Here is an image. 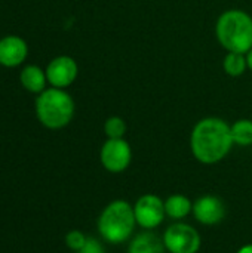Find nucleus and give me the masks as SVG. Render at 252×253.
I'll list each match as a JSON object with an SVG mask.
<instances>
[{"instance_id": "9b49d317", "label": "nucleus", "mask_w": 252, "mask_h": 253, "mask_svg": "<svg viewBox=\"0 0 252 253\" xmlns=\"http://www.w3.org/2000/svg\"><path fill=\"white\" fill-rule=\"evenodd\" d=\"M165 251L163 240L151 230L137 234L128 246V253H165Z\"/></svg>"}, {"instance_id": "0eeeda50", "label": "nucleus", "mask_w": 252, "mask_h": 253, "mask_svg": "<svg viewBox=\"0 0 252 253\" xmlns=\"http://www.w3.org/2000/svg\"><path fill=\"white\" fill-rule=\"evenodd\" d=\"M101 165L111 173H120L126 170L132 162L131 145L123 139H107L100 153Z\"/></svg>"}, {"instance_id": "2eb2a0df", "label": "nucleus", "mask_w": 252, "mask_h": 253, "mask_svg": "<svg viewBox=\"0 0 252 253\" xmlns=\"http://www.w3.org/2000/svg\"><path fill=\"white\" fill-rule=\"evenodd\" d=\"M223 68L224 71L232 76V77H239L245 73V70L248 68V61L247 56H244V53H238V52H229L223 61Z\"/></svg>"}, {"instance_id": "4468645a", "label": "nucleus", "mask_w": 252, "mask_h": 253, "mask_svg": "<svg viewBox=\"0 0 252 253\" xmlns=\"http://www.w3.org/2000/svg\"><path fill=\"white\" fill-rule=\"evenodd\" d=\"M232 138L236 145L241 147H250L252 145V122L248 119H242L235 122L230 126Z\"/></svg>"}, {"instance_id": "f3484780", "label": "nucleus", "mask_w": 252, "mask_h": 253, "mask_svg": "<svg viewBox=\"0 0 252 253\" xmlns=\"http://www.w3.org/2000/svg\"><path fill=\"white\" fill-rule=\"evenodd\" d=\"M86 240H88V237H86L82 231H79V230H71V231H68L67 236H65V246H67L70 251H73V252H79V251L85 246Z\"/></svg>"}, {"instance_id": "aec40b11", "label": "nucleus", "mask_w": 252, "mask_h": 253, "mask_svg": "<svg viewBox=\"0 0 252 253\" xmlns=\"http://www.w3.org/2000/svg\"><path fill=\"white\" fill-rule=\"evenodd\" d=\"M247 61H248V68L252 70V49L248 52V55H247Z\"/></svg>"}, {"instance_id": "ddd939ff", "label": "nucleus", "mask_w": 252, "mask_h": 253, "mask_svg": "<svg viewBox=\"0 0 252 253\" xmlns=\"http://www.w3.org/2000/svg\"><path fill=\"white\" fill-rule=\"evenodd\" d=\"M165 212L168 218L181 221L193 212V203L184 194H172L165 200Z\"/></svg>"}, {"instance_id": "6ab92c4d", "label": "nucleus", "mask_w": 252, "mask_h": 253, "mask_svg": "<svg viewBox=\"0 0 252 253\" xmlns=\"http://www.w3.org/2000/svg\"><path fill=\"white\" fill-rule=\"evenodd\" d=\"M238 253H252V245H245V246H242Z\"/></svg>"}, {"instance_id": "dca6fc26", "label": "nucleus", "mask_w": 252, "mask_h": 253, "mask_svg": "<svg viewBox=\"0 0 252 253\" xmlns=\"http://www.w3.org/2000/svg\"><path fill=\"white\" fill-rule=\"evenodd\" d=\"M104 133L107 135L108 139H120L126 133V123L123 119L113 116L105 120L104 123Z\"/></svg>"}, {"instance_id": "f03ea898", "label": "nucleus", "mask_w": 252, "mask_h": 253, "mask_svg": "<svg viewBox=\"0 0 252 253\" xmlns=\"http://www.w3.org/2000/svg\"><path fill=\"white\" fill-rule=\"evenodd\" d=\"M215 34L226 50L245 55L252 49V18L239 9L226 10L217 21Z\"/></svg>"}, {"instance_id": "f257e3e1", "label": "nucleus", "mask_w": 252, "mask_h": 253, "mask_svg": "<svg viewBox=\"0 0 252 253\" xmlns=\"http://www.w3.org/2000/svg\"><path fill=\"white\" fill-rule=\"evenodd\" d=\"M235 145L230 125L218 117H206L196 123L190 136L195 159L203 165L221 162Z\"/></svg>"}, {"instance_id": "1a4fd4ad", "label": "nucleus", "mask_w": 252, "mask_h": 253, "mask_svg": "<svg viewBox=\"0 0 252 253\" xmlns=\"http://www.w3.org/2000/svg\"><path fill=\"white\" fill-rule=\"evenodd\" d=\"M226 205L217 196L206 194L193 203V216L202 225H217L226 216Z\"/></svg>"}, {"instance_id": "7ed1b4c3", "label": "nucleus", "mask_w": 252, "mask_h": 253, "mask_svg": "<svg viewBox=\"0 0 252 253\" xmlns=\"http://www.w3.org/2000/svg\"><path fill=\"white\" fill-rule=\"evenodd\" d=\"M137 221L134 206L125 200H114L108 203L97 222L100 236L110 245H120L128 242L135 230Z\"/></svg>"}, {"instance_id": "20e7f679", "label": "nucleus", "mask_w": 252, "mask_h": 253, "mask_svg": "<svg viewBox=\"0 0 252 253\" xmlns=\"http://www.w3.org/2000/svg\"><path fill=\"white\" fill-rule=\"evenodd\" d=\"M36 116L45 127L62 129L74 116V101L62 89H45L36 99Z\"/></svg>"}, {"instance_id": "6e6552de", "label": "nucleus", "mask_w": 252, "mask_h": 253, "mask_svg": "<svg viewBox=\"0 0 252 253\" xmlns=\"http://www.w3.org/2000/svg\"><path fill=\"white\" fill-rule=\"evenodd\" d=\"M77 64L71 56L61 55L53 58L46 67V79L52 87H68L77 77Z\"/></svg>"}, {"instance_id": "423d86ee", "label": "nucleus", "mask_w": 252, "mask_h": 253, "mask_svg": "<svg viewBox=\"0 0 252 253\" xmlns=\"http://www.w3.org/2000/svg\"><path fill=\"white\" fill-rule=\"evenodd\" d=\"M134 215L137 225H140L143 230H154L166 218L165 202L159 196L144 194L135 202Z\"/></svg>"}, {"instance_id": "39448f33", "label": "nucleus", "mask_w": 252, "mask_h": 253, "mask_svg": "<svg viewBox=\"0 0 252 253\" xmlns=\"http://www.w3.org/2000/svg\"><path fill=\"white\" fill-rule=\"evenodd\" d=\"M162 240L169 253H198L202 245L198 230L184 222L169 225L165 230Z\"/></svg>"}, {"instance_id": "a211bd4d", "label": "nucleus", "mask_w": 252, "mask_h": 253, "mask_svg": "<svg viewBox=\"0 0 252 253\" xmlns=\"http://www.w3.org/2000/svg\"><path fill=\"white\" fill-rule=\"evenodd\" d=\"M77 253H105L104 246L94 237H88L85 246L79 251Z\"/></svg>"}, {"instance_id": "9d476101", "label": "nucleus", "mask_w": 252, "mask_h": 253, "mask_svg": "<svg viewBox=\"0 0 252 253\" xmlns=\"http://www.w3.org/2000/svg\"><path fill=\"white\" fill-rule=\"evenodd\" d=\"M28 46L18 36H6L0 39V64L4 67H18L25 61Z\"/></svg>"}, {"instance_id": "f8f14e48", "label": "nucleus", "mask_w": 252, "mask_h": 253, "mask_svg": "<svg viewBox=\"0 0 252 253\" xmlns=\"http://www.w3.org/2000/svg\"><path fill=\"white\" fill-rule=\"evenodd\" d=\"M19 82L31 93H42L46 86V71L37 65H27L19 74Z\"/></svg>"}]
</instances>
